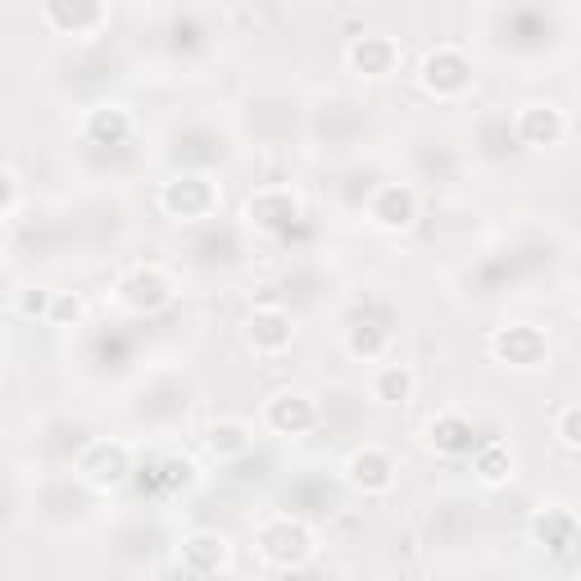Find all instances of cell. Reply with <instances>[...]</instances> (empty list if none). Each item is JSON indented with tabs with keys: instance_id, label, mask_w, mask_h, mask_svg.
<instances>
[{
	"instance_id": "1",
	"label": "cell",
	"mask_w": 581,
	"mask_h": 581,
	"mask_svg": "<svg viewBox=\"0 0 581 581\" xmlns=\"http://www.w3.org/2000/svg\"><path fill=\"white\" fill-rule=\"evenodd\" d=\"M350 64L364 69L368 78H382V73H391V64H395V46L386 37H364V41L350 46Z\"/></svg>"
},
{
	"instance_id": "2",
	"label": "cell",
	"mask_w": 581,
	"mask_h": 581,
	"mask_svg": "<svg viewBox=\"0 0 581 581\" xmlns=\"http://www.w3.org/2000/svg\"><path fill=\"white\" fill-rule=\"evenodd\" d=\"M246 327H250V341L259 336V345H264V350H277V345L291 341V327H286V318L273 314V309H259V314L250 318Z\"/></svg>"
},
{
	"instance_id": "3",
	"label": "cell",
	"mask_w": 581,
	"mask_h": 581,
	"mask_svg": "<svg viewBox=\"0 0 581 581\" xmlns=\"http://www.w3.org/2000/svg\"><path fill=\"white\" fill-rule=\"evenodd\" d=\"M100 19H105L100 5H78V10H69V5H46V23H64L69 32H78L82 23H100Z\"/></svg>"
},
{
	"instance_id": "4",
	"label": "cell",
	"mask_w": 581,
	"mask_h": 581,
	"mask_svg": "<svg viewBox=\"0 0 581 581\" xmlns=\"http://www.w3.org/2000/svg\"><path fill=\"white\" fill-rule=\"evenodd\" d=\"M414 391V377H409V368H382V377H377V400H386V404H395V400H404V395Z\"/></svg>"
},
{
	"instance_id": "5",
	"label": "cell",
	"mask_w": 581,
	"mask_h": 581,
	"mask_svg": "<svg viewBox=\"0 0 581 581\" xmlns=\"http://www.w3.org/2000/svg\"><path fill=\"white\" fill-rule=\"evenodd\" d=\"M355 459L368 463V477H359V486H368V491H386V486H391V463L377 450H364V454H355Z\"/></svg>"
}]
</instances>
